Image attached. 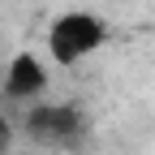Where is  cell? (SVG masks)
<instances>
[{
    "mask_svg": "<svg viewBox=\"0 0 155 155\" xmlns=\"http://www.w3.org/2000/svg\"><path fill=\"white\" fill-rule=\"evenodd\" d=\"M0 138H9V116H5V108H0Z\"/></svg>",
    "mask_w": 155,
    "mask_h": 155,
    "instance_id": "cell-4",
    "label": "cell"
},
{
    "mask_svg": "<svg viewBox=\"0 0 155 155\" xmlns=\"http://www.w3.org/2000/svg\"><path fill=\"white\" fill-rule=\"evenodd\" d=\"M0 155H9V138H0Z\"/></svg>",
    "mask_w": 155,
    "mask_h": 155,
    "instance_id": "cell-5",
    "label": "cell"
},
{
    "mask_svg": "<svg viewBox=\"0 0 155 155\" xmlns=\"http://www.w3.org/2000/svg\"><path fill=\"white\" fill-rule=\"evenodd\" d=\"M104 43H108V26L95 13H86V9L61 13L52 22V30H48V52H52L56 65H78L91 52H99Z\"/></svg>",
    "mask_w": 155,
    "mask_h": 155,
    "instance_id": "cell-1",
    "label": "cell"
},
{
    "mask_svg": "<svg viewBox=\"0 0 155 155\" xmlns=\"http://www.w3.org/2000/svg\"><path fill=\"white\" fill-rule=\"evenodd\" d=\"M48 91V69L39 56L30 52H17L9 69H5V95L9 99H39V95Z\"/></svg>",
    "mask_w": 155,
    "mask_h": 155,
    "instance_id": "cell-3",
    "label": "cell"
},
{
    "mask_svg": "<svg viewBox=\"0 0 155 155\" xmlns=\"http://www.w3.org/2000/svg\"><path fill=\"white\" fill-rule=\"evenodd\" d=\"M26 134L39 142H52V147H69L82 134V112L69 104H43L26 116Z\"/></svg>",
    "mask_w": 155,
    "mask_h": 155,
    "instance_id": "cell-2",
    "label": "cell"
}]
</instances>
